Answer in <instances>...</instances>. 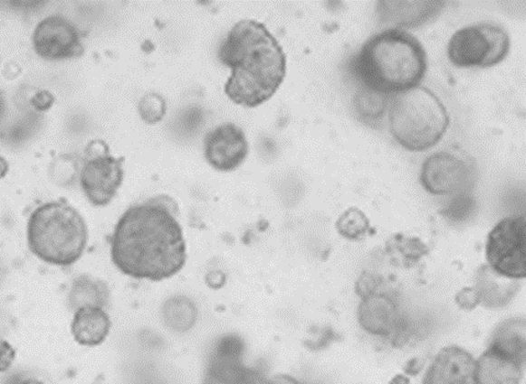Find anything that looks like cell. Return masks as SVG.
<instances>
[{
    "label": "cell",
    "instance_id": "cell-1",
    "mask_svg": "<svg viewBox=\"0 0 526 384\" xmlns=\"http://www.w3.org/2000/svg\"><path fill=\"white\" fill-rule=\"evenodd\" d=\"M110 254L117 269L133 279L158 283L179 274L187 245L177 202L158 194L129 208L113 229Z\"/></svg>",
    "mask_w": 526,
    "mask_h": 384
},
{
    "label": "cell",
    "instance_id": "cell-2",
    "mask_svg": "<svg viewBox=\"0 0 526 384\" xmlns=\"http://www.w3.org/2000/svg\"><path fill=\"white\" fill-rule=\"evenodd\" d=\"M220 60L231 70L225 95L237 106L265 104L286 77L287 60L282 45L256 20H241L234 25L221 45Z\"/></svg>",
    "mask_w": 526,
    "mask_h": 384
},
{
    "label": "cell",
    "instance_id": "cell-3",
    "mask_svg": "<svg viewBox=\"0 0 526 384\" xmlns=\"http://www.w3.org/2000/svg\"><path fill=\"white\" fill-rule=\"evenodd\" d=\"M427 70L425 48L401 29H387L366 41L350 71L366 91L398 95L419 86Z\"/></svg>",
    "mask_w": 526,
    "mask_h": 384
},
{
    "label": "cell",
    "instance_id": "cell-4",
    "mask_svg": "<svg viewBox=\"0 0 526 384\" xmlns=\"http://www.w3.org/2000/svg\"><path fill=\"white\" fill-rule=\"evenodd\" d=\"M31 253L44 263L70 267L81 258L89 229L84 218L65 200L41 204L27 224Z\"/></svg>",
    "mask_w": 526,
    "mask_h": 384
},
{
    "label": "cell",
    "instance_id": "cell-5",
    "mask_svg": "<svg viewBox=\"0 0 526 384\" xmlns=\"http://www.w3.org/2000/svg\"><path fill=\"white\" fill-rule=\"evenodd\" d=\"M450 116L442 100L426 87L396 95L389 108L391 135L411 152L427 151L446 135Z\"/></svg>",
    "mask_w": 526,
    "mask_h": 384
},
{
    "label": "cell",
    "instance_id": "cell-6",
    "mask_svg": "<svg viewBox=\"0 0 526 384\" xmlns=\"http://www.w3.org/2000/svg\"><path fill=\"white\" fill-rule=\"evenodd\" d=\"M512 40L502 25L479 23L457 30L448 42L447 55L462 69H489L509 55Z\"/></svg>",
    "mask_w": 526,
    "mask_h": 384
},
{
    "label": "cell",
    "instance_id": "cell-7",
    "mask_svg": "<svg viewBox=\"0 0 526 384\" xmlns=\"http://www.w3.org/2000/svg\"><path fill=\"white\" fill-rule=\"evenodd\" d=\"M525 218H505L488 235L486 258L494 273L513 280L526 276Z\"/></svg>",
    "mask_w": 526,
    "mask_h": 384
},
{
    "label": "cell",
    "instance_id": "cell-8",
    "mask_svg": "<svg viewBox=\"0 0 526 384\" xmlns=\"http://www.w3.org/2000/svg\"><path fill=\"white\" fill-rule=\"evenodd\" d=\"M474 165L471 157L457 150L432 154L422 164L420 182L435 196L461 192L473 182Z\"/></svg>",
    "mask_w": 526,
    "mask_h": 384
},
{
    "label": "cell",
    "instance_id": "cell-9",
    "mask_svg": "<svg viewBox=\"0 0 526 384\" xmlns=\"http://www.w3.org/2000/svg\"><path fill=\"white\" fill-rule=\"evenodd\" d=\"M123 162V158H117L105 151L82 164L81 188L92 206L106 207L117 196L125 179Z\"/></svg>",
    "mask_w": 526,
    "mask_h": 384
},
{
    "label": "cell",
    "instance_id": "cell-10",
    "mask_svg": "<svg viewBox=\"0 0 526 384\" xmlns=\"http://www.w3.org/2000/svg\"><path fill=\"white\" fill-rule=\"evenodd\" d=\"M33 45L35 53L48 61L75 59L84 53L80 30L60 14L41 20L33 31Z\"/></svg>",
    "mask_w": 526,
    "mask_h": 384
},
{
    "label": "cell",
    "instance_id": "cell-11",
    "mask_svg": "<svg viewBox=\"0 0 526 384\" xmlns=\"http://www.w3.org/2000/svg\"><path fill=\"white\" fill-rule=\"evenodd\" d=\"M249 153L250 145L244 131L234 123L215 126L205 136V158L215 171H235L245 162Z\"/></svg>",
    "mask_w": 526,
    "mask_h": 384
},
{
    "label": "cell",
    "instance_id": "cell-12",
    "mask_svg": "<svg viewBox=\"0 0 526 384\" xmlns=\"http://www.w3.org/2000/svg\"><path fill=\"white\" fill-rule=\"evenodd\" d=\"M241 355L240 342L234 337L224 340L206 369L203 384H268L264 373L245 366Z\"/></svg>",
    "mask_w": 526,
    "mask_h": 384
},
{
    "label": "cell",
    "instance_id": "cell-13",
    "mask_svg": "<svg viewBox=\"0 0 526 384\" xmlns=\"http://www.w3.org/2000/svg\"><path fill=\"white\" fill-rule=\"evenodd\" d=\"M423 384H476V360L462 347H445L427 369Z\"/></svg>",
    "mask_w": 526,
    "mask_h": 384
},
{
    "label": "cell",
    "instance_id": "cell-14",
    "mask_svg": "<svg viewBox=\"0 0 526 384\" xmlns=\"http://www.w3.org/2000/svg\"><path fill=\"white\" fill-rule=\"evenodd\" d=\"M358 317L365 332L381 337H390L404 320L396 300L385 291L360 301Z\"/></svg>",
    "mask_w": 526,
    "mask_h": 384
},
{
    "label": "cell",
    "instance_id": "cell-15",
    "mask_svg": "<svg viewBox=\"0 0 526 384\" xmlns=\"http://www.w3.org/2000/svg\"><path fill=\"white\" fill-rule=\"evenodd\" d=\"M110 330L111 320L104 307L87 305L75 310L71 332L77 344L100 346L107 340Z\"/></svg>",
    "mask_w": 526,
    "mask_h": 384
},
{
    "label": "cell",
    "instance_id": "cell-16",
    "mask_svg": "<svg viewBox=\"0 0 526 384\" xmlns=\"http://www.w3.org/2000/svg\"><path fill=\"white\" fill-rule=\"evenodd\" d=\"M473 288L477 292L479 304L496 310L502 309L512 301L520 290V284L518 280L494 273L486 265L477 271Z\"/></svg>",
    "mask_w": 526,
    "mask_h": 384
},
{
    "label": "cell",
    "instance_id": "cell-17",
    "mask_svg": "<svg viewBox=\"0 0 526 384\" xmlns=\"http://www.w3.org/2000/svg\"><path fill=\"white\" fill-rule=\"evenodd\" d=\"M381 22L397 24L396 29L419 27L441 12L445 2H380Z\"/></svg>",
    "mask_w": 526,
    "mask_h": 384
},
{
    "label": "cell",
    "instance_id": "cell-18",
    "mask_svg": "<svg viewBox=\"0 0 526 384\" xmlns=\"http://www.w3.org/2000/svg\"><path fill=\"white\" fill-rule=\"evenodd\" d=\"M522 376L521 363L490 348L476 361V384H520Z\"/></svg>",
    "mask_w": 526,
    "mask_h": 384
},
{
    "label": "cell",
    "instance_id": "cell-19",
    "mask_svg": "<svg viewBox=\"0 0 526 384\" xmlns=\"http://www.w3.org/2000/svg\"><path fill=\"white\" fill-rule=\"evenodd\" d=\"M489 348L524 366L526 361L525 320L512 319L502 322L493 332Z\"/></svg>",
    "mask_w": 526,
    "mask_h": 384
},
{
    "label": "cell",
    "instance_id": "cell-20",
    "mask_svg": "<svg viewBox=\"0 0 526 384\" xmlns=\"http://www.w3.org/2000/svg\"><path fill=\"white\" fill-rule=\"evenodd\" d=\"M386 253L396 266L411 268L426 258L430 249L420 239L396 234L387 240Z\"/></svg>",
    "mask_w": 526,
    "mask_h": 384
},
{
    "label": "cell",
    "instance_id": "cell-21",
    "mask_svg": "<svg viewBox=\"0 0 526 384\" xmlns=\"http://www.w3.org/2000/svg\"><path fill=\"white\" fill-rule=\"evenodd\" d=\"M110 300V289L100 280L82 276L74 281L70 294V304L74 310L81 306L105 307Z\"/></svg>",
    "mask_w": 526,
    "mask_h": 384
},
{
    "label": "cell",
    "instance_id": "cell-22",
    "mask_svg": "<svg viewBox=\"0 0 526 384\" xmlns=\"http://www.w3.org/2000/svg\"><path fill=\"white\" fill-rule=\"evenodd\" d=\"M165 324L169 329L177 332H186L195 325L197 320V310L192 301L185 296H175L167 301L163 306Z\"/></svg>",
    "mask_w": 526,
    "mask_h": 384
},
{
    "label": "cell",
    "instance_id": "cell-23",
    "mask_svg": "<svg viewBox=\"0 0 526 384\" xmlns=\"http://www.w3.org/2000/svg\"><path fill=\"white\" fill-rule=\"evenodd\" d=\"M335 227L342 238L349 240H359L368 234L370 222L359 209L349 208L341 214Z\"/></svg>",
    "mask_w": 526,
    "mask_h": 384
},
{
    "label": "cell",
    "instance_id": "cell-24",
    "mask_svg": "<svg viewBox=\"0 0 526 384\" xmlns=\"http://www.w3.org/2000/svg\"><path fill=\"white\" fill-rule=\"evenodd\" d=\"M139 110H140L142 119L153 125V123H158L163 119L167 106H165V101L161 97L151 95L144 97Z\"/></svg>",
    "mask_w": 526,
    "mask_h": 384
},
{
    "label": "cell",
    "instance_id": "cell-25",
    "mask_svg": "<svg viewBox=\"0 0 526 384\" xmlns=\"http://www.w3.org/2000/svg\"><path fill=\"white\" fill-rule=\"evenodd\" d=\"M384 284L383 276L365 271L359 276L358 283L355 285L356 295L359 296L360 300L368 298L370 295L384 292Z\"/></svg>",
    "mask_w": 526,
    "mask_h": 384
},
{
    "label": "cell",
    "instance_id": "cell-26",
    "mask_svg": "<svg viewBox=\"0 0 526 384\" xmlns=\"http://www.w3.org/2000/svg\"><path fill=\"white\" fill-rule=\"evenodd\" d=\"M455 302L458 307L464 311H473L476 309L479 304V298L476 290L473 286H467L455 296Z\"/></svg>",
    "mask_w": 526,
    "mask_h": 384
},
{
    "label": "cell",
    "instance_id": "cell-27",
    "mask_svg": "<svg viewBox=\"0 0 526 384\" xmlns=\"http://www.w3.org/2000/svg\"><path fill=\"white\" fill-rule=\"evenodd\" d=\"M14 358V348L7 341L0 340V372H6L13 366Z\"/></svg>",
    "mask_w": 526,
    "mask_h": 384
},
{
    "label": "cell",
    "instance_id": "cell-28",
    "mask_svg": "<svg viewBox=\"0 0 526 384\" xmlns=\"http://www.w3.org/2000/svg\"><path fill=\"white\" fill-rule=\"evenodd\" d=\"M54 101L53 96L48 91H40L33 99V105L39 111L48 110Z\"/></svg>",
    "mask_w": 526,
    "mask_h": 384
},
{
    "label": "cell",
    "instance_id": "cell-29",
    "mask_svg": "<svg viewBox=\"0 0 526 384\" xmlns=\"http://www.w3.org/2000/svg\"><path fill=\"white\" fill-rule=\"evenodd\" d=\"M423 366H425V361L420 360V358H412L406 363L404 370L406 375L417 376L422 371Z\"/></svg>",
    "mask_w": 526,
    "mask_h": 384
},
{
    "label": "cell",
    "instance_id": "cell-30",
    "mask_svg": "<svg viewBox=\"0 0 526 384\" xmlns=\"http://www.w3.org/2000/svg\"><path fill=\"white\" fill-rule=\"evenodd\" d=\"M268 384H301L297 380V379L290 375H276L271 379H268Z\"/></svg>",
    "mask_w": 526,
    "mask_h": 384
},
{
    "label": "cell",
    "instance_id": "cell-31",
    "mask_svg": "<svg viewBox=\"0 0 526 384\" xmlns=\"http://www.w3.org/2000/svg\"><path fill=\"white\" fill-rule=\"evenodd\" d=\"M388 384H411V381L406 375H397L391 379Z\"/></svg>",
    "mask_w": 526,
    "mask_h": 384
},
{
    "label": "cell",
    "instance_id": "cell-32",
    "mask_svg": "<svg viewBox=\"0 0 526 384\" xmlns=\"http://www.w3.org/2000/svg\"><path fill=\"white\" fill-rule=\"evenodd\" d=\"M18 384H44V383L41 380H38V379L28 378L24 379V380L20 381Z\"/></svg>",
    "mask_w": 526,
    "mask_h": 384
},
{
    "label": "cell",
    "instance_id": "cell-33",
    "mask_svg": "<svg viewBox=\"0 0 526 384\" xmlns=\"http://www.w3.org/2000/svg\"><path fill=\"white\" fill-rule=\"evenodd\" d=\"M7 172V163L0 158V178L5 176V173Z\"/></svg>",
    "mask_w": 526,
    "mask_h": 384
}]
</instances>
